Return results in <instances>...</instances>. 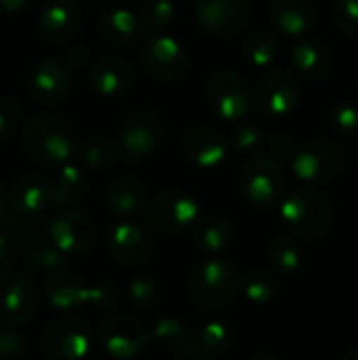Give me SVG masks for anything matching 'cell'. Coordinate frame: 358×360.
I'll return each mask as SVG.
<instances>
[{
	"label": "cell",
	"mask_w": 358,
	"mask_h": 360,
	"mask_svg": "<svg viewBox=\"0 0 358 360\" xmlns=\"http://www.w3.org/2000/svg\"><path fill=\"white\" fill-rule=\"evenodd\" d=\"M21 141L34 162L57 169L74 156L78 148L76 127L61 114H36L21 129Z\"/></svg>",
	"instance_id": "obj_1"
},
{
	"label": "cell",
	"mask_w": 358,
	"mask_h": 360,
	"mask_svg": "<svg viewBox=\"0 0 358 360\" xmlns=\"http://www.w3.org/2000/svg\"><path fill=\"white\" fill-rule=\"evenodd\" d=\"M241 270L236 264L222 257H207L194 264L188 276V295L203 312L228 308L241 291Z\"/></svg>",
	"instance_id": "obj_2"
},
{
	"label": "cell",
	"mask_w": 358,
	"mask_h": 360,
	"mask_svg": "<svg viewBox=\"0 0 358 360\" xmlns=\"http://www.w3.org/2000/svg\"><path fill=\"white\" fill-rule=\"evenodd\" d=\"M44 297L51 308L59 312H74L84 306L93 310H112L120 300V291L103 281V283H84L76 272L70 270H53L44 278Z\"/></svg>",
	"instance_id": "obj_3"
},
{
	"label": "cell",
	"mask_w": 358,
	"mask_h": 360,
	"mask_svg": "<svg viewBox=\"0 0 358 360\" xmlns=\"http://www.w3.org/2000/svg\"><path fill=\"white\" fill-rule=\"evenodd\" d=\"M281 217L298 238L319 240L333 226V205L325 194L312 188H298L289 196H283Z\"/></svg>",
	"instance_id": "obj_4"
},
{
	"label": "cell",
	"mask_w": 358,
	"mask_h": 360,
	"mask_svg": "<svg viewBox=\"0 0 358 360\" xmlns=\"http://www.w3.org/2000/svg\"><path fill=\"white\" fill-rule=\"evenodd\" d=\"M146 224L167 236H179L194 228L200 219V202L186 190H160L148 205H143Z\"/></svg>",
	"instance_id": "obj_5"
},
{
	"label": "cell",
	"mask_w": 358,
	"mask_h": 360,
	"mask_svg": "<svg viewBox=\"0 0 358 360\" xmlns=\"http://www.w3.org/2000/svg\"><path fill=\"white\" fill-rule=\"evenodd\" d=\"M346 167V154L340 143L327 137H314L304 141L291 156L293 173L308 184H331Z\"/></svg>",
	"instance_id": "obj_6"
},
{
	"label": "cell",
	"mask_w": 358,
	"mask_h": 360,
	"mask_svg": "<svg viewBox=\"0 0 358 360\" xmlns=\"http://www.w3.org/2000/svg\"><path fill=\"white\" fill-rule=\"evenodd\" d=\"M241 190L257 209H272L285 196V173L272 156H251L241 169Z\"/></svg>",
	"instance_id": "obj_7"
},
{
	"label": "cell",
	"mask_w": 358,
	"mask_h": 360,
	"mask_svg": "<svg viewBox=\"0 0 358 360\" xmlns=\"http://www.w3.org/2000/svg\"><path fill=\"white\" fill-rule=\"evenodd\" d=\"M141 68L158 82H177L190 70L188 49L169 34H154L143 40L139 51Z\"/></svg>",
	"instance_id": "obj_8"
},
{
	"label": "cell",
	"mask_w": 358,
	"mask_h": 360,
	"mask_svg": "<svg viewBox=\"0 0 358 360\" xmlns=\"http://www.w3.org/2000/svg\"><path fill=\"white\" fill-rule=\"evenodd\" d=\"M165 139V120L156 110L137 108L124 114L120 124V150L129 160L150 158Z\"/></svg>",
	"instance_id": "obj_9"
},
{
	"label": "cell",
	"mask_w": 358,
	"mask_h": 360,
	"mask_svg": "<svg viewBox=\"0 0 358 360\" xmlns=\"http://www.w3.org/2000/svg\"><path fill=\"white\" fill-rule=\"evenodd\" d=\"M46 234L53 245L68 257L87 255L97 245V226L93 217L72 207H61L51 217Z\"/></svg>",
	"instance_id": "obj_10"
},
{
	"label": "cell",
	"mask_w": 358,
	"mask_h": 360,
	"mask_svg": "<svg viewBox=\"0 0 358 360\" xmlns=\"http://www.w3.org/2000/svg\"><path fill=\"white\" fill-rule=\"evenodd\" d=\"M207 99L211 110L228 122H238L253 110V91L249 82L232 70H219L209 78Z\"/></svg>",
	"instance_id": "obj_11"
},
{
	"label": "cell",
	"mask_w": 358,
	"mask_h": 360,
	"mask_svg": "<svg viewBox=\"0 0 358 360\" xmlns=\"http://www.w3.org/2000/svg\"><path fill=\"white\" fill-rule=\"evenodd\" d=\"M99 342L103 350L118 360L141 356L152 344L150 331L129 314H110L99 325Z\"/></svg>",
	"instance_id": "obj_12"
},
{
	"label": "cell",
	"mask_w": 358,
	"mask_h": 360,
	"mask_svg": "<svg viewBox=\"0 0 358 360\" xmlns=\"http://www.w3.org/2000/svg\"><path fill=\"white\" fill-rule=\"evenodd\" d=\"M91 329L82 319L63 316L51 321L42 331V352L51 360H80L91 350Z\"/></svg>",
	"instance_id": "obj_13"
},
{
	"label": "cell",
	"mask_w": 358,
	"mask_h": 360,
	"mask_svg": "<svg viewBox=\"0 0 358 360\" xmlns=\"http://www.w3.org/2000/svg\"><path fill=\"white\" fill-rule=\"evenodd\" d=\"M74 84L72 63L61 57H44L36 61L27 76V93L40 105L61 103Z\"/></svg>",
	"instance_id": "obj_14"
},
{
	"label": "cell",
	"mask_w": 358,
	"mask_h": 360,
	"mask_svg": "<svg viewBox=\"0 0 358 360\" xmlns=\"http://www.w3.org/2000/svg\"><path fill=\"white\" fill-rule=\"evenodd\" d=\"M38 306L36 283L23 272H4L0 276V325H25Z\"/></svg>",
	"instance_id": "obj_15"
},
{
	"label": "cell",
	"mask_w": 358,
	"mask_h": 360,
	"mask_svg": "<svg viewBox=\"0 0 358 360\" xmlns=\"http://www.w3.org/2000/svg\"><path fill=\"white\" fill-rule=\"evenodd\" d=\"M200 25L217 38L241 36L251 21L249 0H196Z\"/></svg>",
	"instance_id": "obj_16"
},
{
	"label": "cell",
	"mask_w": 358,
	"mask_h": 360,
	"mask_svg": "<svg viewBox=\"0 0 358 360\" xmlns=\"http://www.w3.org/2000/svg\"><path fill=\"white\" fill-rule=\"evenodd\" d=\"M106 247H108L110 255L124 268L146 266L154 255V243H152L150 234L131 221L114 224L108 230Z\"/></svg>",
	"instance_id": "obj_17"
},
{
	"label": "cell",
	"mask_w": 358,
	"mask_h": 360,
	"mask_svg": "<svg viewBox=\"0 0 358 360\" xmlns=\"http://www.w3.org/2000/svg\"><path fill=\"white\" fill-rule=\"evenodd\" d=\"M82 27L76 0H49L38 17V32L51 44H70Z\"/></svg>",
	"instance_id": "obj_18"
},
{
	"label": "cell",
	"mask_w": 358,
	"mask_h": 360,
	"mask_svg": "<svg viewBox=\"0 0 358 360\" xmlns=\"http://www.w3.org/2000/svg\"><path fill=\"white\" fill-rule=\"evenodd\" d=\"M257 103L270 116H287L300 103V84L293 74L272 70L260 78Z\"/></svg>",
	"instance_id": "obj_19"
},
{
	"label": "cell",
	"mask_w": 358,
	"mask_h": 360,
	"mask_svg": "<svg viewBox=\"0 0 358 360\" xmlns=\"http://www.w3.org/2000/svg\"><path fill=\"white\" fill-rule=\"evenodd\" d=\"M228 139L209 127H192L181 137V154L188 162L200 169H215L228 156Z\"/></svg>",
	"instance_id": "obj_20"
},
{
	"label": "cell",
	"mask_w": 358,
	"mask_h": 360,
	"mask_svg": "<svg viewBox=\"0 0 358 360\" xmlns=\"http://www.w3.org/2000/svg\"><path fill=\"white\" fill-rule=\"evenodd\" d=\"M15 238H17V245L21 251V262L34 272L49 274L53 270L63 268L68 262V255L61 253L53 245L49 234H44L38 226L27 224Z\"/></svg>",
	"instance_id": "obj_21"
},
{
	"label": "cell",
	"mask_w": 358,
	"mask_h": 360,
	"mask_svg": "<svg viewBox=\"0 0 358 360\" xmlns=\"http://www.w3.org/2000/svg\"><path fill=\"white\" fill-rule=\"evenodd\" d=\"M89 82L97 95L120 97L135 82V68L118 55H106L89 68Z\"/></svg>",
	"instance_id": "obj_22"
},
{
	"label": "cell",
	"mask_w": 358,
	"mask_h": 360,
	"mask_svg": "<svg viewBox=\"0 0 358 360\" xmlns=\"http://www.w3.org/2000/svg\"><path fill=\"white\" fill-rule=\"evenodd\" d=\"M8 207L25 217H36L49 207H53L51 194V177L44 173H25L21 175L11 192H8Z\"/></svg>",
	"instance_id": "obj_23"
},
{
	"label": "cell",
	"mask_w": 358,
	"mask_h": 360,
	"mask_svg": "<svg viewBox=\"0 0 358 360\" xmlns=\"http://www.w3.org/2000/svg\"><path fill=\"white\" fill-rule=\"evenodd\" d=\"M148 200V188L139 177H116L103 192V207L114 217H133L143 209Z\"/></svg>",
	"instance_id": "obj_24"
},
{
	"label": "cell",
	"mask_w": 358,
	"mask_h": 360,
	"mask_svg": "<svg viewBox=\"0 0 358 360\" xmlns=\"http://www.w3.org/2000/svg\"><path fill=\"white\" fill-rule=\"evenodd\" d=\"M150 340L162 352L179 360H198L196 335L175 316L160 319L150 331Z\"/></svg>",
	"instance_id": "obj_25"
},
{
	"label": "cell",
	"mask_w": 358,
	"mask_h": 360,
	"mask_svg": "<svg viewBox=\"0 0 358 360\" xmlns=\"http://www.w3.org/2000/svg\"><path fill=\"white\" fill-rule=\"evenodd\" d=\"M97 34L108 46L131 49L141 36V21L135 11L116 6L99 17Z\"/></svg>",
	"instance_id": "obj_26"
},
{
	"label": "cell",
	"mask_w": 358,
	"mask_h": 360,
	"mask_svg": "<svg viewBox=\"0 0 358 360\" xmlns=\"http://www.w3.org/2000/svg\"><path fill=\"white\" fill-rule=\"evenodd\" d=\"M270 17L285 36H302L317 21L312 0H270Z\"/></svg>",
	"instance_id": "obj_27"
},
{
	"label": "cell",
	"mask_w": 358,
	"mask_h": 360,
	"mask_svg": "<svg viewBox=\"0 0 358 360\" xmlns=\"http://www.w3.org/2000/svg\"><path fill=\"white\" fill-rule=\"evenodd\" d=\"M192 238L200 251H205L209 255H219V253H226L228 249H232V245L236 240V230L230 219H226L222 215H209V217H200L194 224Z\"/></svg>",
	"instance_id": "obj_28"
},
{
	"label": "cell",
	"mask_w": 358,
	"mask_h": 360,
	"mask_svg": "<svg viewBox=\"0 0 358 360\" xmlns=\"http://www.w3.org/2000/svg\"><path fill=\"white\" fill-rule=\"evenodd\" d=\"M293 65L304 80L319 82L331 70V51L323 40L317 38L302 40L293 49Z\"/></svg>",
	"instance_id": "obj_29"
},
{
	"label": "cell",
	"mask_w": 358,
	"mask_h": 360,
	"mask_svg": "<svg viewBox=\"0 0 358 360\" xmlns=\"http://www.w3.org/2000/svg\"><path fill=\"white\" fill-rule=\"evenodd\" d=\"M266 257L285 276H298L308 268L310 255L302 243L291 236H274L266 247Z\"/></svg>",
	"instance_id": "obj_30"
},
{
	"label": "cell",
	"mask_w": 358,
	"mask_h": 360,
	"mask_svg": "<svg viewBox=\"0 0 358 360\" xmlns=\"http://www.w3.org/2000/svg\"><path fill=\"white\" fill-rule=\"evenodd\" d=\"M89 192V179L84 171L72 162L57 167V175L51 179L53 207H74Z\"/></svg>",
	"instance_id": "obj_31"
},
{
	"label": "cell",
	"mask_w": 358,
	"mask_h": 360,
	"mask_svg": "<svg viewBox=\"0 0 358 360\" xmlns=\"http://www.w3.org/2000/svg\"><path fill=\"white\" fill-rule=\"evenodd\" d=\"M234 340H236V333L228 321H222V319L209 321L196 333L198 359H219L228 354L234 346Z\"/></svg>",
	"instance_id": "obj_32"
},
{
	"label": "cell",
	"mask_w": 358,
	"mask_h": 360,
	"mask_svg": "<svg viewBox=\"0 0 358 360\" xmlns=\"http://www.w3.org/2000/svg\"><path fill=\"white\" fill-rule=\"evenodd\" d=\"M120 154V143L110 135H91L80 143V160L89 171L95 173L112 169Z\"/></svg>",
	"instance_id": "obj_33"
},
{
	"label": "cell",
	"mask_w": 358,
	"mask_h": 360,
	"mask_svg": "<svg viewBox=\"0 0 358 360\" xmlns=\"http://www.w3.org/2000/svg\"><path fill=\"white\" fill-rule=\"evenodd\" d=\"M241 287H243L245 297H247L251 304H255V306H266V304H270V302L279 295L281 283H279L276 272H272L270 268L253 266V268L241 278Z\"/></svg>",
	"instance_id": "obj_34"
},
{
	"label": "cell",
	"mask_w": 358,
	"mask_h": 360,
	"mask_svg": "<svg viewBox=\"0 0 358 360\" xmlns=\"http://www.w3.org/2000/svg\"><path fill=\"white\" fill-rule=\"evenodd\" d=\"M279 36L272 34V32H266V30H260V32H253L249 34L245 40H243V55L245 59L255 65V68H266L270 65L276 55H279Z\"/></svg>",
	"instance_id": "obj_35"
},
{
	"label": "cell",
	"mask_w": 358,
	"mask_h": 360,
	"mask_svg": "<svg viewBox=\"0 0 358 360\" xmlns=\"http://www.w3.org/2000/svg\"><path fill=\"white\" fill-rule=\"evenodd\" d=\"M129 304L139 312H150L160 304V285L150 274H137L127 285Z\"/></svg>",
	"instance_id": "obj_36"
},
{
	"label": "cell",
	"mask_w": 358,
	"mask_h": 360,
	"mask_svg": "<svg viewBox=\"0 0 358 360\" xmlns=\"http://www.w3.org/2000/svg\"><path fill=\"white\" fill-rule=\"evenodd\" d=\"M137 17L143 27L158 32V30H165L173 21L175 4L173 0H139Z\"/></svg>",
	"instance_id": "obj_37"
},
{
	"label": "cell",
	"mask_w": 358,
	"mask_h": 360,
	"mask_svg": "<svg viewBox=\"0 0 358 360\" xmlns=\"http://www.w3.org/2000/svg\"><path fill=\"white\" fill-rule=\"evenodd\" d=\"M331 124L342 137L358 139V101H340L331 110Z\"/></svg>",
	"instance_id": "obj_38"
},
{
	"label": "cell",
	"mask_w": 358,
	"mask_h": 360,
	"mask_svg": "<svg viewBox=\"0 0 358 360\" xmlns=\"http://www.w3.org/2000/svg\"><path fill=\"white\" fill-rule=\"evenodd\" d=\"M264 131L255 122H238L230 133V146L241 154H251L264 143Z\"/></svg>",
	"instance_id": "obj_39"
},
{
	"label": "cell",
	"mask_w": 358,
	"mask_h": 360,
	"mask_svg": "<svg viewBox=\"0 0 358 360\" xmlns=\"http://www.w3.org/2000/svg\"><path fill=\"white\" fill-rule=\"evenodd\" d=\"M21 118L23 112L19 101L11 95H0V141H6L17 133Z\"/></svg>",
	"instance_id": "obj_40"
},
{
	"label": "cell",
	"mask_w": 358,
	"mask_h": 360,
	"mask_svg": "<svg viewBox=\"0 0 358 360\" xmlns=\"http://www.w3.org/2000/svg\"><path fill=\"white\" fill-rule=\"evenodd\" d=\"M335 21L344 34L358 40V0H338Z\"/></svg>",
	"instance_id": "obj_41"
},
{
	"label": "cell",
	"mask_w": 358,
	"mask_h": 360,
	"mask_svg": "<svg viewBox=\"0 0 358 360\" xmlns=\"http://www.w3.org/2000/svg\"><path fill=\"white\" fill-rule=\"evenodd\" d=\"M25 350H27V342L21 333L13 331V327L0 329V360L23 356Z\"/></svg>",
	"instance_id": "obj_42"
},
{
	"label": "cell",
	"mask_w": 358,
	"mask_h": 360,
	"mask_svg": "<svg viewBox=\"0 0 358 360\" xmlns=\"http://www.w3.org/2000/svg\"><path fill=\"white\" fill-rule=\"evenodd\" d=\"M268 152L276 162H285L291 160L293 152H295V141L289 133H274L268 139Z\"/></svg>",
	"instance_id": "obj_43"
},
{
	"label": "cell",
	"mask_w": 358,
	"mask_h": 360,
	"mask_svg": "<svg viewBox=\"0 0 358 360\" xmlns=\"http://www.w3.org/2000/svg\"><path fill=\"white\" fill-rule=\"evenodd\" d=\"M17 255H19L17 238L4 228H0V270H6L8 266H13Z\"/></svg>",
	"instance_id": "obj_44"
},
{
	"label": "cell",
	"mask_w": 358,
	"mask_h": 360,
	"mask_svg": "<svg viewBox=\"0 0 358 360\" xmlns=\"http://www.w3.org/2000/svg\"><path fill=\"white\" fill-rule=\"evenodd\" d=\"M32 0H0V13H6V15H13V13H19L23 11Z\"/></svg>",
	"instance_id": "obj_45"
},
{
	"label": "cell",
	"mask_w": 358,
	"mask_h": 360,
	"mask_svg": "<svg viewBox=\"0 0 358 360\" xmlns=\"http://www.w3.org/2000/svg\"><path fill=\"white\" fill-rule=\"evenodd\" d=\"M342 359L344 360H358V344L357 346H352V348H348L344 354H342Z\"/></svg>",
	"instance_id": "obj_46"
},
{
	"label": "cell",
	"mask_w": 358,
	"mask_h": 360,
	"mask_svg": "<svg viewBox=\"0 0 358 360\" xmlns=\"http://www.w3.org/2000/svg\"><path fill=\"white\" fill-rule=\"evenodd\" d=\"M6 205H8V198H6V190H4V186H2V181H0V213L6 209Z\"/></svg>",
	"instance_id": "obj_47"
},
{
	"label": "cell",
	"mask_w": 358,
	"mask_h": 360,
	"mask_svg": "<svg viewBox=\"0 0 358 360\" xmlns=\"http://www.w3.org/2000/svg\"><path fill=\"white\" fill-rule=\"evenodd\" d=\"M253 360H276L274 354H266V356H253Z\"/></svg>",
	"instance_id": "obj_48"
}]
</instances>
